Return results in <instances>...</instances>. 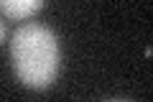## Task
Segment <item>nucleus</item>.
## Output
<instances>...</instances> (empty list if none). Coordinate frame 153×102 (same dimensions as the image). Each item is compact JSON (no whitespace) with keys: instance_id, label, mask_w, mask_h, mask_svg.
Returning <instances> with one entry per match:
<instances>
[{"instance_id":"f257e3e1","label":"nucleus","mask_w":153,"mask_h":102,"mask_svg":"<svg viewBox=\"0 0 153 102\" xmlns=\"http://www.w3.org/2000/svg\"><path fill=\"white\" fill-rule=\"evenodd\" d=\"M10 64L18 82L28 89H46L54 84L61 69L59 38L44 23H26L13 33Z\"/></svg>"},{"instance_id":"f03ea898","label":"nucleus","mask_w":153,"mask_h":102,"mask_svg":"<svg viewBox=\"0 0 153 102\" xmlns=\"http://www.w3.org/2000/svg\"><path fill=\"white\" fill-rule=\"evenodd\" d=\"M44 5V0H0V13L10 21H26L36 16Z\"/></svg>"},{"instance_id":"7ed1b4c3","label":"nucleus","mask_w":153,"mask_h":102,"mask_svg":"<svg viewBox=\"0 0 153 102\" xmlns=\"http://www.w3.org/2000/svg\"><path fill=\"white\" fill-rule=\"evenodd\" d=\"M3 38H5V21L0 18V43H3Z\"/></svg>"}]
</instances>
